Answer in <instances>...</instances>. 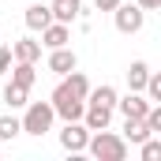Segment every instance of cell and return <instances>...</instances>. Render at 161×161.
Here are the masks:
<instances>
[{"mask_svg": "<svg viewBox=\"0 0 161 161\" xmlns=\"http://www.w3.org/2000/svg\"><path fill=\"white\" fill-rule=\"evenodd\" d=\"M135 4H139L142 11H154V8H161V0H135Z\"/></svg>", "mask_w": 161, "mask_h": 161, "instance_id": "cell-23", "label": "cell"}, {"mask_svg": "<svg viewBox=\"0 0 161 161\" xmlns=\"http://www.w3.org/2000/svg\"><path fill=\"white\" fill-rule=\"evenodd\" d=\"M86 105H116V86H109V82H101V86H94L90 94H86Z\"/></svg>", "mask_w": 161, "mask_h": 161, "instance_id": "cell-13", "label": "cell"}, {"mask_svg": "<svg viewBox=\"0 0 161 161\" xmlns=\"http://www.w3.org/2000/svg\"><path fill=\"white\" fill-rule=\"evenodd\" d=\"M86 142H90V127H86L82 120H64L60 146H64L68 154H82V150H86Z\"/></svg>", "mask_w": 161, "mask_h": 161, "instance_id": "cell-5", "label": "cell"}, {"mask_svg": "<svg viewBox=\"0 0 161 161\" xmlns=\"http://www.w3.org/2000/svg\"><path fill=\"white\" fill-rule=\"evenodd\" d=\"M94 4H97V11H113V8H116L120 0H94Z\"/></svg>", "mask_w": 161, "mask_h": 161, "instance_id": "cell-22", "label": "cell"}, {"mask_svg": "<svg viewBox=\"0 0 161 161\" xmlns=\"http://www.w3.org/2000/svg\"><path fill=\"white\" fill-rule=\"evenodd\" d=\"M82 124H86L90 131H105V127L113 124V109H109V105H86V109H82Z\"/></svg>", "mask_w": 161, "mask_h": 161, "instance_id": "cell-8", "label": "cell"}, {"mask_svg": "<svg viewBox=\"0 0 161 161\" xmlns=\"http://www.w3.org/2000/svg\"><path fill=\"white\" fill-rule=\"evenodd\" d=\"M68 38H71L68 23H49V26L41 30V45H45V49H60V45H68Z\"/></svg>", "mask_w": 161, "mask_h": 161, "instance_id": "cell-10", "label": "cell"}, {"mask_svg": "<svg viewBox=\"0 0 161 161\" xmlns=\"http://www.w3.org/2000/svg\"><path fill=\"white\" fill-rule=\"evenodd\" d=\"M113 19H116V30L120 34H139L142 30V23H146V11L139 8V4H116L113 8Z\"/></svg>", "mask_w": 161, "mask_h": 161, "instance_id": "cell-4", "label": "cell"}, {"mask_svg": "<svg viewBox=\"0 0 161 161\" xmlns=\"http://www.w3.org/2000/svg\"><path fill=\"white\" fill-rule=\"evenodd\" d=\"M146 75H150V64H146V60H135V64L127 68V86H131V90H142V86H146Z\"/></svg>", "mask_w": 161, "mask_h": 161, "instance_id": "cell-16", "label": "cell"}, {"mask_svg": "<svg viewBox=\"0 0 161 161\" xmlns=\"http://www.w3.org/2000/svg\"><path fill=\"white\" fill-rule=\"evenodd\" d=\"M49 105H53V113L60 116V120H82V109H86V101H82L79 94H71L64 82L53 90V97H49Z\"/></svg>", "mask_w": 161, "mask_h": 161, "instance_id": "cell-3", "label": "cell"}, {"mask_svg": "<svg viewBox=\"0 0 161 161\" xmlns=\"http://www.w3.org/2000/svg\"><path fill=\"white\" fill-rule=\"evenodd\" d=\"M49 23H53L49 4H30V8H26V26H30V30H45Z\"/></svg>", "mask_w": 161, "mask_h": 161, "instance_id": "cell-12", "label": "cell"}, {"mask_svg": "<svg viewBox=\"0 0 161 161\" xmlns=\"http://www.w3.org/2000/svg\"><path fill=\"white\" fill-rule=\"evenodd\" d=\"M75 68H79V56H75L68 45H60V49H53V53H49V71L68 75V71H75Z\"/></svg>", "mask_w": 161, "mask_h": 161, "instance_id": "cell-7", "label": "cell"}, {"mask_svg": "<svg viewBox=\"0 0 161 161\" xmlns=\"http://www.w3.org/2000/svg\"><path fill=\"white\" fill-rule=\"evenodd\" d=\"M139 146H142V150H139L142 161H158V158H161V139H154V135H150V139H142Z\"/></svg>", "mask_w": 161, "mask_h": 161, "instance_id": "cell-20", "label": "cell"}, {"mask_svg": "<svg viewBox=\"0 0 161 161\" xmlns=\"http://www.w3.org/2000/svg\"><path fill=\"white\" fill-rule=\"evenodd\" d=\"M142 139H150V131H146V124L142 120H131V116H124V142H142Z\"/></svg>", "mask_w": 161, "mask_h": 161, "instance_id": "cell-15", "label": "cell"}, {"mask_svg": "<svg viewBox=\"0 0 161 161\" xmlns=\"http://www.w3.org/2000/svg\"><path fill=\"white\" fill-rule=\"evenodd\" d=\"M8 68H11V49H4V45H0V75H4Z\"/></svg>", "mask_w": 161, "mask_h": 161, "instance_id": "cell-21", "label": "cell"}, {"mask_svg": "<svg viewBox=\"0 0 161 161\" xmlns=\"http://www.w3.org/2000/svg\"><path fill=\"white\" fill-rule=\"evenodd\" d=\"M23 131V124L15 120V116H0V142H8V139H15Z\"/></svg>", "mask_w": 161, "mask_h": 161, "instance_id": "cell-19", "label": "cell"}, {"mask_svg": "<svg viewBox=\"0 0 161 161\" xmlns=\"http://www.w3.org/2000/svg\"><path fill=\"white\" fill-rule=\"evenodd\" d=\"M49 11H53V23H75L82 15V4L79 0H53Z\"/></svg>", "mask_w": 161, "mask_h": 161, "instance_id": "cell-9", "label": "cell"}, {"mask_svg": "<svg viewBox=\"0 0 161 161\" xmlns=\"http://www.w3.org/2000/svg\"><path fill=\"white\" fill-rule=\"evenodd\" d=\"M34 79H38V68L34 64H26V60H15V71H11V82L15 86H34Z\"/></svg>", "mask_w": 161, "mask_h": 161, "instance_id": "cell-14", "label": "cell"}, {"mask_svg": "<svg viewBox=\"0 0 161 161\" xmlns=\"http://www.w3.org/2000/svg\"><path fill=\"white\" fill-rule=\"evenodd\" d=\"M11 56H15V60H26V64H38V60H41V41L19 38L15 45H11Z\"/></svg>", "mask_w": 161, "mask_h": 161, "instance_id": "cell-11", "label": "cell"}, {"mask_svg": "<svg viewBox=\"0 0 161 161\" xmlns=\"http://www.w3.org/2000/svg\"><path fill=\"white\" fill-rule=\"evenodd\" d=\"M64 86H68L71 94H79L82 101H86V94H90V82H86L82 71H68V75H64Z\"/></svg>", "mask_w": 161, "mask_h": 161, "instance_id": "cell-17", "label": "cell"}, {"mask_svg": "<svg viewBox=\"0 0 161 161\" xmlns=\"http://www.w3.org/2000/svg\"><path fill=\"white\" fill-rule=\"evenodd\" d=\"M26 94H30L26 86H15V82H8V86H4V101H8L11 109H23V105H26Z\"/></svg>", "mask_w": 161, "mask_h": 161, "instance_id": "cell-18", "label": "cell"}, {"mask_svg": "<svg viewBox=\"0 0 161 161\" xmlns=\"http://www.w3.org/2000/svg\"><path fill=\"white\" fill-rule=\"evenodd\" d=\"M86 150H90L97 161H124V158H127V142H124V135H113L109 127H105V131H90Z\"/></svg>", "mask_w": 161, "mask_h": 161, "instance_id": "cell-1", "label": "cell"}, {"mask_svg": "<svg viewBox=\"0 0 161 161\" xmlns=\"http://www.w3.org/2000/svg\"><path fill=\"white\" fill-rule=\"evenodd\" d=\"M23 109H26V113H23V131H26V135H45V131H49V127H53V120H56V113H53V105H49V101H26V105H23Z\"/></svg>", "mask_w": 161, "mask_h": 161, "instance_id": "cell-2", "label": "cell"}, {"mask_svg": "<svg viewBox=\"0 0 161 161\" xmlns=\"http://www.w3.org/2000/svg\"><path fill=\"white\" fill-rule=\"evenodd\" d=\"M113 109H120L124 116H131V120H142L146 116V109H150V101L142 97V90H131L127 97H116V105Z\"/></svg>", "mask_w": 161, "mask_h": 161, "instance_id": "cell-6", "label": "cell"}]
</instances>
